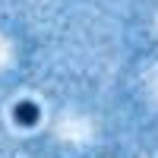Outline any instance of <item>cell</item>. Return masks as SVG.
I'll return each mask as SVG.
<instances>
[{
    "mask_svg": "<svg viewBox=\"0 0 158 158\" xmlns=\"http://www.w3.org/2000/svg\"><path fill=\"white\" fill-rule=\"evenodd\" d=\"M38 117H41V108H38L35 101H19L16 108H13V123L16 127H35Z\"/></svg>",
    "mask_w": 158,
    "mask_h": 158,
    "instance_id": "6da1fadb",
    "label": "cell"
}]
</instances>
